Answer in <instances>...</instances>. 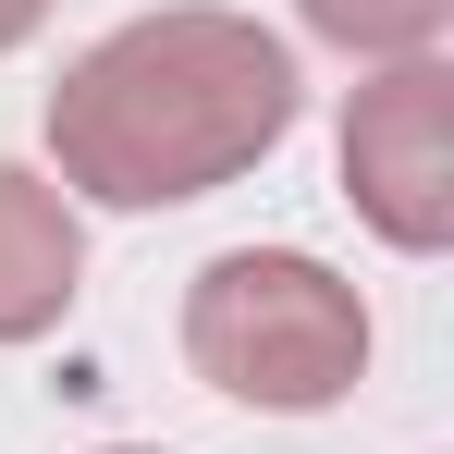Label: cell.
Returning a JSON list of instances; mask_svg holds the SVG:
<instances>
[{"mask_svg":"<svg viewBox=\"0 0 454 454\" xmlns=\"http://www.w3.org/2000/svg\"><path fill=\"white\" fill-rule=\"evenodd\" d=\"M295 111H307L295 50L258 12L172 0V12L111 25L74 74L50 86V160H62V197L184 209L209 184H246L295 136Z\"/></svg>","mask_w":454,"mask_h":454,"instance_id":"cell-1","label":"cell"},{"mask_svg":"<svg viewBox=\"0 0 454 454\" xmlns=\"http://www.w3.org/2000/svg\"><path fill=\"white\" fill-rule=\"evenodd\" d=\"M184 369L258 418H319L369 380V307L307 246H233L184 283Z\"/></svg>","mask_w":454,"mask_h":454,"instance_id":"cell-2","label":"cell"},{"mask_svg":"<svg viewBox=\"0 0 454 454\" xmlns=\"http://www.w3.org/2000/svg\"><path fill=\"white\" fill-rule=\"evenodd\" d=\"M344 197L393 258L454 246V74L442 62H380L344 98Z\"/></svg>","mask_w":454,"mask_h":454,"instance_id":"cell-3","label":"cell"},{"mask_svg":"<svg viewBox=\"0 0 454 454\" xmlns=\"http://www.w3.org/2000/svg\"><path fill=\"white\" fill-rule=\"evenodd\" d=\"M74 283H86V222H74V197H62L50 172L0 160V344L62 332Z\"/></svg>","mask_w":454,"mask_h":454,"instance_id":"cell-4","label":"cell"},{"mask_svg":"<svg viewBox=\"0 0 454 454\" xmlns=\"http://www.w3.org/2000/svg\"><path fill=\"white\" fill-rule=\"evenodd\" d=\"M307 37H332L344 62H430L454 25V0H295Z\"/></svg>","mask_w":454,"mask_h":454,"instance_id":"cell-5","label":"cell"},{"mask_svg":"<svg viewBox=\"0 0 454 454\" xmlns=\"http://www.w3.org/2000/svg\"><path fill=\"white\" fill-rule=\"evenodd\" d=\"M37 25H50V0H0V50H25Z\"/></svg>","mask_w":454,"mask_h":454,"instance_id":"cell-6","label":"cell"},{"mask_svg":"<svg viewBox=\"0 0 454 454\" xmlns=\"http://www.w3.org/2000/svg\"><path fill=\"white\" fill-rule=\"evenodd\" d=\"M111 454H160V442H111Z\"/></svg>","mask_w":454,"mask_h":454,"instance_id":"cell-7","label":"cell"}]
</instances>
